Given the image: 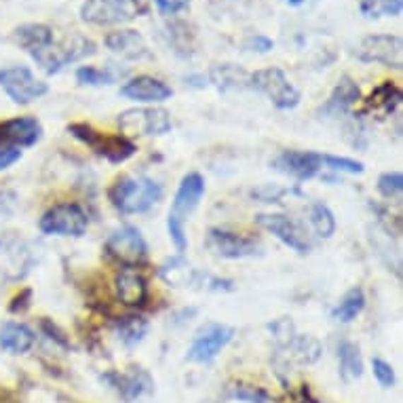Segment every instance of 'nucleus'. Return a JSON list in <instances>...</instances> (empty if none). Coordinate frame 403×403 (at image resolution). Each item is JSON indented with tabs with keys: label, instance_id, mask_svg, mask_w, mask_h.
Instances as JSON below:
<instances>
[{
	"label": "nucleus",
	"instance_id": "1a4fd4ad",
	"mask_svg": "<svg viewBox=\"0 0 403 403\" xmlns=\"http://www.w3.org/2000/svg\"><path fill=\"white\" fill-rule=\"evenodd\" d=\"M141 13L139 0H85L81 19L91 25H115L132 21Z\"/></svg>",
	"mask_w": 403,
	"mask_h": 403
},
{
	"label": "nucleus",
	"instance_id": "473e14b6",
	"mask_svg": "<svg viewBox=\"0 0 403 403\" xmlns=\"http://www.w3.org/2000/svg\"><path fill=\"white\" fill-rule=\"evenodd\" d=\"M359 11L368 19L399 17L403 11V0H359Z\"/></svg>",
	"mask_w": 403,
	"mask_h": 403
},
{
	"label": "nucleus",
	"instance_id": "79ce46f5",
	"mask_svg": "<svg viewBox=\"0 0 403 403\" xmlns=\"http://www.w3.org/2000/svg\"><path fill=\"white\" fill-rule=\"evenodd\" d=\"M21 158V150L13 148V146H0V171L8 169L11 165H15Z\"/></svg>",
	"mask_w": 403,
	"mask_h": 403
},
{
	"label": "nucleus",
	"instance_id": "2eb2a0df",
	"mask_svg": "<svg viewBox=\"0 0 403 403\" xmlns=\"http://www.w3.org/2000/svg\"><path fill=\"white\" fill-rule=\"evenodd\" d=\"M272 167L298 182H308L321 171L323 158L319 152L310 150H285L272 160Z\"/></svg>",
	"mask_w": 403,
	"mask_h": 403
},
{
	"label": "nucleus",
	"instance_id": "a18cd8bd",
	"mask_svg": "<svg viewBox=\"0 0 403 403\" xmlns=\"http://www.w3.org/2000/svg\"><path fill=\"white\" fill-rule=\"evenodd\" d=\"M184 81H186V85H190V87H194V89H205V87H207V78H205L203 74H190V76H186Z\"/></svg>",
	"mask_w": 403,
	"mask_h": 403
},
{
	"label": "nucleus",
	"instance_id": "f03ea898",
	"mask_svg": "<svg viewBox=\"0 0 403 403\" xmlns=\"http://www.w3.org/2000/svg\"><path fill=\"white\" fill-rule=\"evenodd\" d=\"M108 199L125 216L146 214L163 199V186L146 175H123L110 186Z\"/></svg>",
	"mask_w": 403,
	"mask_h": 403
},
{
	"label": "nucleus",
	"instance_id": "7c9ffc66",
	"mask_svg": "<svg viewBox=\"0 0 403 403\" xmlns=\"http://www.w3.org/2000/svg\"><path fill=\"white\" fill-rule=\"evenodd\" d=\"M123 72H115L112 66L108 68H95V66H81L76 70V81L81 85H87V87H108L112 83H117V78L121 76Z\"/></svg>",
	"mask_w": 403,
	"mask_h": 403
},
{
	"label": "nucleus",
	"instance_id": "4be33fe9",
	"mask_svg": "<svg viewBox=\"0 0 403 403\" xmlns=\"http://www.w3.org/2000/svg\"><path fill=\"white\" fill-rule=\"evenodd\" d=\"M403 93L402 89L393 83V81H385L382 85H378L370 95L368 100L363 102V108H361V117L366 115H374L378 119H385V117H391L399 104H402Z\"/></svg>",
	"mask_w": 403,
	"mask_h": 403
},
{
	"label": "nucleus",
	"instance_id": "7ed1b4c3",
	"mask_svg": "<svg viewBox=\"0 0 403 403\" xmlns=\"http://www.w3.org/2000/svg\"><path fill=\"white\" fill-rule=\"evenodd\" d=\"M68 134L112 165H121V163L129 160L137 152L135 141L129 139L127 135L106 134V132L95 129L89 123H72V125H68Z\"/></svg>",
	"mask_w": 403,
	"mask_h": 403
},
{
	"label": "nucleus",
	"instance_id": "bb28decb",
	"mask_svg": "<svg viewBox=\"0 0 403 403\" xmlns=\"http://www.w3.org/2000/svg\"><path fill=\"white\" fill-rule=\"evenodd\" d=\"M338 366H340V376L344 382H353L363 376V357L355 342L342 340L338 344Z\"/></svg>",
	"mask_w": 403,
	"mask_h": 403
},
{
	"label": "nucleus",
	"instance_id": "ea45409f",
	"mask_svg": "<svg viewBox=\"0 0 403 403\" xmlns=\"http://www.w3.org/2000/svg\"><path fill=\"white\" fill-rule=\"evenodd\" d=\"M245 49H247V51H254V53H270V51L274 49V42L270 40L269 36H262V34H258V36H252V38H247V42H245Z\"/></svg>",
	"mask_w": 403,
	"mask_h": 403
},
{
	"label": "nucleus",
	"instance_id": "f704fd0d",
	"mask_svg": "<svg viewBox=\"0 0 403 403\" xmlns=\"http://www.w3.org/2000/svg\"><path fill=\"white\" fill-rule=\"evenodd\" d=\"M321 158H323V167L334 169V171H340V173L359 175V173H363V171H366L363 163H361V160H355V158L336 156V154H321Z\"/></svg>",
	"mask_w": 403,
	"mask_h": 403
},
{
	"label": "nucleus",
	"instance_id": "4468645a",
	"mask_svg": "<svg viewBox=\"0 0 403 403\" xmlns=\"http://www.w3.org/2000/svg\"><path fill=\"white\" fill-rule=\"evenodd\" d=\"M106 252L123 267H139L148 258V243L141 233L134 226H125L115 230L106 239Z\"/></svg>",
	"mask_w": 403,
	"mask_h": 403
},
{
	"label": "nucleus",
	"instance_id": "2f4dec72",
	"mask_svg": "<svg viewBox=\"0 0 403 403\" xmlns=\"http://www.w3.org/2000/svg\"><path fill=\"white\" fill-rule=\"evenodd\" d=\"M308 216H310V226L317 233V237L329 239L336 233V218L325 203H313Z\"/></svg>",
	"mask_w": 403,
	"mask_h": 403
},
{
	"label": "nucleus",
	"instance_id": "a211bd4d",
	"mask_svg": "<svg viewBox=\"0 0 403 403\" xmlns=\"http://www.w3.org/2000/svg\"><path fill=\"white\" fill-rule=\"evenodd\" d=\"M13 40L38 64L47 55V51L53 47L55 36H53V30L45 23H23L13 30Z\"/></svg>",
	"mask_w": 403,
	"mask_h": 403
},
{
	"label": "nucleus",
	"instance_id": "b1692460",
	"mask_svg": "<svg viewBox=\"0 0 403 403\" xmlns=\"http://www.w3.org/2000/svg\"><path fill=\"white\" fill-rule=\"evenodd\" d=\"M158 274H160V279L165 283H169L173 287H190V289H201V283H203V276H205V272L192 269L190 262L182 254L167 260L158 269Z\"/></svg>",
	"mask_w": 403,
	"mask_h": 403
},
{
	"label": "nucleus",
	"instance_id": "20e7f679",
	"mask_svg": "<svg viewBox=\"0 0 403 403\" xmlns=\"http://www.w3.org/2000/svg\"><path fill=\"white\" fill-rule=\"evenodd\" d=\"M250 89L264 93L276 110H293L302 100L300 91L293 87V83L279 68H264V70L252 72L250 74Z\"/></svg>",
	"mask_w": 403,
	"mask_h": 403
},
{
	"label": "nucleus",
	"instance_id": "f257e3e1",
	"mask_svg": "<svg viewBox=\"0 0 403 403\" xmlns=\"http://www.w3.org/2000/svg\"><path fill=\"white\" fill-rule=\"evenodd\" d=\"M205 194V180L201 173H188L182 177L180 188L175 192L173 205L169 209L167 216V230H169V239L175 245V252L184 256V252L188 250V237H186V220L188 216L199 207L201 199Z\"/></svg>",
	"mask_w": 403,
	"mask_h": 403
},
{
	"label": "nucleus",
	"instance_id": "37998d69",
	"mask_svg": "<svg viewBox=\"0 0 403 403\" xmlns=\"http://www.w3.org/2000/svg\"><path fill=\"white\" fill-rule=\"evenodd\" d=\"M287 192H289L287 188H270V186H264V188L256 190L254 197L262 199V203H279V199L283 194H287Z\"/></svg>",
	"mask_w": 403,
	"mask_h": 403
},
{
	"label": "nucleus",
	"instance_id": "dca6fc26",
	"mask_svg": "<svg viewBox=\"0 0 403 403\" xmlns=\"http://www.w3.org/2000/svg\"><path fill=\"white\" fill-rule=\"evenodd\" d=\"M104 382H108V387L125 403L137 402L144 395H148V393L154 391L152 376L146 370H141V368H132L125 374H121V372H108V374H104Z\"/></svg>",
	"mask_w": 403,
	"mask_h": 403
},
{
	"label": "nucleus",
	"instance_id": "c9c22d12",
	"mask_svg": "<svg viewBox=\"0 0 403 403\" xmlns=\"http://www.w3.org/2000/svg\"><path fill=\"white\" fill-rule=\"evenodd\" d=\"M269 329L270 334H272V340L276 342L279 349H287L289 342L298 336V334H296V325H293V321L287 319V317H281V319L272 321L269 325Z\"/></svg>",
	"mask_w": 403,
	"mask_h": 403
},
{
	"label": "nucleus",
	"instance_id": "49530a36",
	"mask_svg": "<svg viewBox=\"0 0 403 403\" xmlns=\"http://www.w3.org/2000/svg\"><path fill=\"white\" fill-rule=\"evenodd\" d=\"M287 4H291V6H300V4H304L306 0H285Z\"/></svg>",
	"mask_w": 403,
	"mask_h": 403
},
{
	"label": "nucleus",
	"instance_id": "412c9836",
	"mask_svg": "<svg viewBox=\"0 0 403 403\" xmlns=\"http://www.w3.org/2000/svg\"><path fill=\"white\" fill-rule=\"evenodd\" d=\"M104 42L121 59L139 62V59L150 57L148 42H146V38L137 30H117V32H110L104 38Z\"/></svg>",
	"mask_w": 403,
	"mask_h": 403
},
{
	"label": "nucleus",
	"instance_id": "72a5a7b5",
	"mask_svg": "<svg viewBox=\"0 0 403 403\" xmlns=\"http://www.w3.org/2000/svg\"><path fill=\"white\" fill-rule=\"evenodd\" d=\"M230 399L241 403H270V393L262 387H254V385H235L230 387Z\"/></svg>",
	"mask_w": 403,
	"mask_h": 403
},
{
	"label": "nucleus",
	"instance_id": "5701e85b",
	"mask_svg": "<svg viewBox=\"0 0 403 403\" xmlns=\"http://www.w3.org/2000/svg\"><path fill=\"white\" fill-rule=\"evenodd\" d=\"M361 100V91L357 87V83L349 76H342L338 81V85L334 87V91L329 93L327 102L323 104V108L319 110L321 117L325 119H336V117H342L346 115L357 102Z\"/></svg>",
	"mask_w": 403,
	"mask_h": 403
},
{
	"label": "nucleus",
	"instance_id": "f3484780",
	"mask_svg": "<svg viewBox=\"0 0 403 403\" xmlns=\"http://www.w3.org/2000/svg\"><path fill=\"white\" fill-rule=\"evenodd\" d=\"M42 137V125L34 117H15L0 123V146L30 148Z\"/></svg>",
	"mask_w": 403,
	"mask_h": 403
},
{
	"label": "nucleus",
	"instance_id": "e433bc0d",
	"mask_svg": "<svg viewBox=\"0 0 403 403\" xmlns=\"http://www.w3.org/2000/svg\"><path fill=\"white\" fill-rule=\"evenodd\" d=\"M403 190V175L399 171H387L378 177V192L385 199H395Z\"/></svg>",
	"mask_w": 403,
	"mask_h": 403
},
{
	"label": "nucleus",
	"instance_id": "ddd939ff",
	"mask_svg": "<svg viewBox=\"0 0 403 403\" xmlns=\"http://www.w3.org/2000/svg\"><path fill=\"white\" fill-rule=\"evenodd\" d=\"M256 222L262 228H267L269 233H272L283 245H287L289 250H293L300 256H306L313 247L306 228L285 214H260L256 218Z\"/></svg>",
	"mask_w": 403,
	"mask_h": 403
},
{
	"label": "nucleus",
	"instance_id": "4c0bfd02",
	"mask_svg": "<svg viewBox=\"0 0 403 403\" xmlns=\"http://www.w3.org/2000/svg\"><path fill=\"white\" fill-rule=\"evenodd\" d=\"M372 370H374V378L378 380V385L382 389H393L395 387V370L389 361L374 357L372 359Z\"/></svg>",
	"mask_w": 403,
	"mask_h": 403
},
{
	"label": "nucleus",
	"instance_id": "cd10ccee",
	"mask_svg": "<svg viewBox=\"0 0 403 403\" xmlns=\"http://www.w3.org/2000/svg\"><path fill=\"white\" fill-rule=\"evenodd\" d=\"M115 334L127 349H134L146 338L148 321L139 315H125L115 321Z\"/></svg>",
	"mask_w": 403,
	"mask_h": 403
},
{
	"label": "nucleus",
	"instance_id": "0eeeda50",
	"mask_svg": "<svg viewBox=\"0 0 403 403\" xmlns=\"http://www.w3.org/2000/svg\"><path fill=\"white\" fill-rule=\"evenodd\" d=\"M34 267V254L17 233L0 235V281L17 283Z\"/></svg>",
	"mask_w": 403,
	"mask_h": 403
},
{
	"label": "nucleus",
	"instance_id": "423d86ee",
	"mask_svg": "<svg viewBox=\"0 0 403 403\" xmlns=\"http://www.w3.org/2000/svg\"><path fill=\"white\" fill-rule=\"evenodd\" d=\"M38 226L42 235L83 237L89 226V216L76 203H57L42 214Z\"/></svg>",
	"mask_w": 403,
	"mask_h": 403
},
{
	"label": "nucleus",
	"instance_id": "9d476101",
	"mask_svg": "<svg viewBox=\"0 0 403 403\" xmlns=\"http://www.w3.org/2000/svg\"><path fill=\"white\" fill-rule=\"evenodd\" d=\"M357 57L366 64H380L393 70H402L403 40L395 34L366 36L357 47Z\"/></svg>",
	"mask_w": 403,
	"mask_h": 403
},
{
	"label": "nucleus",
	"instance_id": "a19ab883",
	"mask_svg": "<svg viewBox=\"0 0 403 403\" xmlns=\"http://www.w3.org/2000/svg\"><path fill=\"white\" fill-rule=\"evenodd\" d=\"M154 4L160 15H175V13L184 11L190 4V0H154Z\"/></svg>",
	"mask_w": 403,
	"mask_h": 403
},
{
	"label": "nucleus",
	"instance_id": "c03bdc74",
	"mask_svg": "<svg viewBox=\"0 0 403 403\" xmlns=\"http://www.w3.org/2000/svg\"><path fill=\"white\" fill-rule=\"evenodd\" d=\"M40 325H42V329H45V334H47V336H49L51 340H55L57 344H62V346H66V349L70 346V342H68V338H64V334H62V332H59V329H57V327H55V325H53L51 321H47V319H42V323H40Z\"/></svg>",
	"mask_w": 403,
	"mask_h": 403
},
{
	"label": "nucleus",
	"instance_id": "6e6552de",
	"mask_svg": "<svg viewBox=\"0 0 403 403\" xmlns=\"http://www.w3.org/2000/svg\"><path fill=\"white\" fill-rule=\"evenodd\" d=\"M235 338V329L224 323L209 321L197 334L188 349L186 359L192 363H211Z\"/></svg>",
	"mask_w": 403,
	"mask_h": 403
},
{
	"label": "nucleus",
	"instance_id": "58836bf2",
	"mask_svg": "<svg viewBox=\"0 0 403 403\" xmlns=\"http://www.w3.org/2000/svg\"><path fill=\"white\" fill-rule=\"evenodd\" d=\"M30 304H32V289L25 287V289H21V291L11 300L8 313H13V315H23V313L30 308Z\"/></svg>",
	"mask_w": 403,
	"mask_h": 403
},
{
	"label": "nucleus",
	"instance_id": "6ab92c4d",
	"mask_svg": "<svg viewBox=\"0 0 403 403\" xmlns=\"http://www.w3.org/2000/svg\"><path fill=\"white\" fill-rule=\"evenodd\" d=\"M121 95L139 104H160L173 95V89L160 78L141 74L121 87Z\"/></svg>",
	"mask_w": 403,
	"mask_h": 403
},
{
	"label": "nucleus",
	"instance_id": "393cba45",
	"mask_svg": "<svg viewBox=\"0 0 403 403\" xmlns=\"http://www.w3.org/2000/svg\"><path fill=\"white\" fill-rule=\"evenodd\" d=\"M36 342V334L32 327L19 321H6L0 325V349L11 355L28 353Z\"/></svg>",
	"mask_w": 403,
	"mask_h": 403
},
{
	"label": "nucleus",
	"instance_id": "9b49d317",
	"mask_svg": "<svg viewBox=\"0 0 403 403\" xmlns=\"http://www.w3.org/2000/svg\"><path fill=\"white\" fill-rule=\"evenodd\" d=\"M123 135H165L171 132V117L165 108H129L119 115Z\"/></svg>",
	"mask_w": 403,
	"mask_h": 403
},
{
	"label": "nucleus",
	"instance_id": "aec40b11",
	"mask_svg": "<svg viewBox=\"0 0 403 403\" xmlns=\"http://www.w3.org/2000/svg\"><path fill=\"white\" fill-rule=\"evenodd\" d=\"M115 296L125 306H144L148 300V281L135 267H123L115 274Z\"/></svg>",
	"mask_w": 403,
	"mask_h": 403
},
{
	"label": "nucleus",
	"instance_id": "a878e982",
	"mask_svg": "<svg viewBox=\"0 0 403 403\" xmlns=\"http://www.w3.org/2000/svg\"><path fill=\"white\" fill-rule=\"evenodd\" d=\"M207 81L218 91H235V89H250V72L235 66V64H218L209 70Z\"/></svg>",
	"mask_w": 403,
	"mask_h": 403
},
{
	"label": "nucleus",
	"instance_id": "f8f14e48",
	"mask_svg": "<svg viewBox=\"0 0 403 403\" xmlns=\"http://www.w3.org/2000/svg\"><path fill=\"white\" fill-rule=\"evenodd\" d=\"M207 247L226 260H243V258H256L262 256V245L254 237L222 230V228H211L207 235Z\"/></svg>",
	"mask_w": 403,
	"mask_h": 403
},
{
	"label": "nucleus",
	"instance_id": "c85d7f7f",
	"mask_svg": "<svg viewBox=\"0 0 403 403\" xmlns=\"http://www.w3.org/2000/svg\"><path fill=\"white\" fill-rule=\"evenodd\" d=\"M363 308H366V293L361 287H353L336 304V308L332 310V319L338 323H351L361 315Z\"/></svg>",
	"mask_w": 403,
	"mask_h": 403
},
{
	"label": "nucleus",
	"instance_id": "39448f33",
	"mask_svg": "<svg viewBox=\"0 0 403 403\" xmlns=\"http://www.w3.org/2000/svg\"><path fill=\"white\" fill-rule=\"evenodd\" d=\"M0 89L17 106H28L49 93V85L34 76L28 66H8L0 70Z\"/></svg>",
	"mask_w": 403,
	"mask_h": 403
},
{
	"label": "nucleus",
	"instance_id": "c756f323",
	"mask_svg": "<svg viewBox=\"0 0 403 403\" xmlns=\"http://www.w3.org/2000/svg\"><path fill=\"white\" fill-rule=\"evenodd\" d=\"M285 351H289V357L296 363L313 366L321 357V342L313 336H296Z\"/></svg>",
	"mask_w": 403,
	"mask_h": 403
}]
</instances>
